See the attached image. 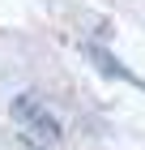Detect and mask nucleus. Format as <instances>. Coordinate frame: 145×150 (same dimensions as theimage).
Wrapping results in <instances>:
<instances>
[{
  "label": "nucleus",
  "mask_w": 145,
  "mask_h": 150,
  "mask_svg": "<svg viewBox=\"0 0 145 150\" xmlns=\"http://www.w3.org/2000/svg\"><path fill=\"white\" fill-rule=\"evenodd\" d=\"M13 120L22 129V137L34 142V146H56L60 142V120L47 112L34 94H17V99H13Z\"/></svg>",
  "instance_id": "nucleus-1"
}]
</instances>
